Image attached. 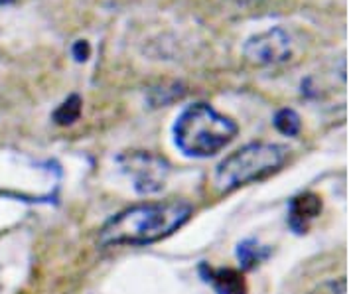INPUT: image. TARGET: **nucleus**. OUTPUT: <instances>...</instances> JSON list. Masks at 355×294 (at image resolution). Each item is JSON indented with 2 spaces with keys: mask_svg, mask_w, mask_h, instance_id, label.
<instances>
[{
  "mask_svg": "<svg viewBox=\"0 0 355 294\" xmlns=\"http://www.w3.org/2000/svg\"><path fill=\"white\" fill-rule=\"evenodd\" d=\"M191 216V205L182 200L139 204L119 214L101 230V245H146L178 231Z\"/></svg>",
  "mask_w": 355,
  "mask_h": 294,
  "instance_id": "nucleus-1",
  "label": "nucleus"
},
{
  "mask_svg": "<svg viewBox=\"0 0 355 294\" xmlns=\"http://www.w3.org/2000/svg\"><path fill=\"white\" fill-rule=\"evenodd\" d=\"M237 125L207 103L186 107L174 123V142L186 156L207 158L225 148L237 135Z\"/></svg>",
  "mask_w": 355,
  "mask_h": 294,
  "instance_id": "nucleus-2",
  "label": "nucleus"
},
{
  "mask_svg": "<svg viewBox=\"0 0 355 294\" xmlns=\"http://www.w3.org/2000/svg\"><path fill=\"white\" fill-rule=\"evenodd\" d=\"M288 158V148L275 142H251L229 154L214 174L217 192L227 193L277 172Z\"/></svg>",
  "mask_w": 355,
  "mask_h": 294,
  "instance_id": "nucleus-3",
  "label": "nucleus"
},
{
  "mask_svg": "<svg viewBox=\"0 0 355 294\" xmlns=\"http://www.w3.org/2000/svg\"><path fill=\"white\" fill-rule=\"evenodd\" d=\"M245 58L254 65L284 64L292 55L291 34L282 28H270L245 42Z\"/></svg>",
  "mask_w": 355,
  "mask_h": 294,
  "instance_id": "nucleus-4",
  "label": "nucleus"
},
{
  "mask_svg": "<svg viewBox=\"0 0 355 294\" xmlns=\"http://www.w3.org/2000/svg\"><path fill=\"white\" fill-rule=\"evenodd\" d=\"M123 170L132 180L135 190L140 193H156L164 188L170 166L168 162L148 153H132L121 158Z\"/></svg>",
  "mask_w": 355,
  "mask_h": 294,
  "instance_id": "nucleus-5",
  "label": "nucleus"
},
{
  "mask_svg": "<svg viewBox=\"0 0 355 294\" xmlns=\"http://www.w3.org/2000/svg\"><path fill=\"white\" fill-rule=\"evenodd\" d=\"M320 211H322V200L316 193H302L292 200L288 223L296 233H304L310 227V223L320 216Z\"/></svg>",
  "mask_w": 355,
  "mask_h": 294,
  "instance_id": "nucleus-6",
  "label": "nucleus"
},
{
  "mask_svg": "<svg viewBox=\"0 0 355 294\" xmlns=\"http://www.w3.org/2000/svg\"><path fill=\"white\" fill-rule=\"evenodd\" d=\"M207 281L214 284L217 294H247L241 273L233 269H209Z\"/></svg>",
  "mask_w": 355,
  "mask_h": 294,
  "instance_id": "nucleus-7",
  "label": "nucleus"
},
{
  "mask_svg": "<svg viewBox=\"0 0 355 294\" xmlns=\"http://www.w3.org/2000/svg\"><path fill=\"white\" fill-rule=\"evenodd\" d=\"M275 127L279 132L286 135V137H296L300 132V116L296 115V111L292 109H280L279 113L275 115Z\"/></svg>",
  "mask_w": 355,
  "mask_h": 294,
  "instance_id": "nucleus-8",
  "label": "nucleus"
},
{
  "mask_svg": "<svg viewBox=\"0 0 355 294\" xmlns=\"http://www.w3.org/2000/svg\"><path fill=\"white\" fill-rule=\"evenodd\" d=\"M79 115H81V99L77 95H71L67 101L60 105V109L53 113V119L60 125H71Z\"/></svg>",
  "mask_w": 355,
  "mask_h": 294,
  "instance_id": "nucleus-9",
  "label": "nucleus"
},
{
  "mask_svg": "<svg viewBox=\"0 0 355 294\" xmlns=\"http://www.w3.org/2000/svg\"><path fill=\"white\" fill-rule=\"evenodd\" d=\"M237 257H239V261H241L245 267H253L254 263H259V261L265 257V253H263V249H261L257 243L247 241V243L239 245V249H237Z\"/></svg>",
  "mask_w": 355,
  "mask_h": 294,
  "instance_id": "nucleus-10",
  "label": "nucleus"
},
{
  "mask_svg": "<svg viewBox=\"0 0 355 294\" xmlns=\"http://www.w3.org/2000/svg\"><path fill=\"white\" fill-rule=\"evenodd\" d=\"M310 294H347V281L345 279H334V281L322 282Z\"/></svg>",
  "mask_w": 355,
  "mask_h": 294,
  "instance_id": "nucleus-11",
  "label": "nucleus"
},
{
  "mask_svg": "<svg viewBox=\"0 0 355 294\" xmlns=\"http://www.w3.org/2000/svg\"><path fill=\"white\" fill-rule=\"evenodd\" d=\"M73 55H76L77 62H85L89 55V44L85 40H79L73 44Z\"/></svg>",
  "mask_w": 355,
  "mask_h": 294,
  "instance_id": "nucleus-12",
  "label": "nucleus"
},
{
  "mask_svg": "<svg viewBox=\"0 0 355 294\" xmlns=\"http://www.w3.org/2000/svg\"><path fill=\"white\" fill-rule=\"evenodd\" d=\"M231 2H235V4H239V6H257V4H261V2H265V0H231Z\"/></svg>",
  "mask_w": 355,
  "mask_h": 294,
  "instance_id": "nucleus-13",
  "label": "nucleus"
}]
</instances>
